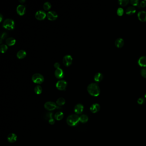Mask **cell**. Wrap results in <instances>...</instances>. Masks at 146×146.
Instances as JSON below:
<instances>
[{"label":"cell","instance_id":"cell-1","mask_svg":"<svg viewBox=\"0 0 146 146\" xmlns=\"http://www.w3.org/2000/svg\"><path fill=\"white\" fill-rule=\"evenodd\" d=\"M87 91L91 96L95 97L99 96L100 93V87L96 83H92L89 84L87 87Z\"/></svg>","mask_w":146,"mask_h":146},{"label":"cell","instance_id":"cell-2","mask_svg":"<svg viewBox=\"0 0 146 146\" xmlns=\"http://www.w3.org/2000/svg\"><path fill=\"white\" fill-rule=\"evenodd\" d=\"M79 122V117L77 114H71L67 118L66 123L69 126H74Z\"/></svg>","mask_w":146,"mask_h":146},{"label":"cell","instance_id":"cell-3","mask_svg":"<svg viewBox=\"0 0 146 146\" xmlns=\"http://www.w3.org/2000/svg\"><path fill=\"white\" fill-rule=\"evenodd\" d=\"M3 26L5 29L8 30H11L14 28L15 22L13 19L10 18H7L4 21Z\"/></svg>","mask_w":146,"mask_h":146},{"label":"cell","instance_id":"cell-4","mask_svg":"<svg viewBox=\"0 0 146 146\" xmlns=\"http://www.w3.org/2000/svg\"><path fill=\"white\" fill-rule=\"evenodd\" d=\"M32 80L35 84H40L44 82V78L40 73H35L32 76Z\"/></svg>","mask_w":146,"mask_h":146},{"label":"cell","instance_id":"cell-5","mask_svg":"<svg viewBox=\"0 0 146 146\" xmlns=\"http://www.w3.org/2000/svg\"><path fill=\"white\" fill-rule=\"evenodd\" d=\"M67 85V83L64 80H60L56 84V87L60 91H64L66 90Z\"/></svg>","mask_w":146,"mask_h":146},{"label":"cell","instance_id":"cell-6","mask_svg":"<svg viewBox=\"0 0 146 146\" xmlns=\"http://www.w3.org/2000/svg\"><path fill=\"white\" fill-rule=\"evenodd\" d=\"M44 107L45 109L49 111H52L55 110L56 109H59V106L54 102H47L44 104Z\"/></svg>","mask_w":146,"mask_h":146},{"label":"cell","instance_id":"cell-7","mask_svg":"<svg viewBox=\"0 0 146 146\" xmlns=\"http://www.w3.org/2000/svg\"><path fill=\"white\" fill-rule=\"evenodd\" d=\"M73 62V58L70 55H67L64 56L63 59V63L64 66H69L72 64Z\"/></svg>","mask_w":146,"mask_h":146},{"label":"cell","instance_id":"cell-8","mask_svg":"<svg viewBox=\"0 0 146 146\" xmlns=\"http://www.w3.org/2000/svg\"><path fill=\"white\" fill-rule=\"evenodd\" d=\"M35 17L39 20H42L44 19L47 16V14L46 12L42 10L37 11L35 13Z\"/></svg>","mask_w":146,"mask_h":146},{"label":"cell","instance_id":"cell-9","mask_svg":"<svg viewBox=\"0 0 146 146\" xmlns=\"http://www.w3.org/2000/svg\"><path fill=\"white\" fill-rule=\"evenodd\" d=\"M47 17L49 20L54 21L58 18V15L55 11L51 10L49 11L47 13Z\"/></svg>","mask_w":146,"mask_h":146},{"label":"cell","instance_id":"cell-10","mask_svg":"<svg viewBox=\"0 0 146 146\" xmlns=\"http://www.w3.org/2000/svg\"><path fill=\"white\" fill-rule=\"evenodd\" d=\"M16 11L18 15L20 16H23L25 13L26 7L24 5H18L16 8Z\"/></svg>","mask_w":146,"mask_h":146},{"label":"cell","instance_id":"cell-11","mask_svg":"<svg viewBox=\"0 0 146 146\" xmlns=\"http://www.w3.org/2000/svg\"><path fill=\"white\" fill-rule=\"evenodd\" d=\"M55 76L58 79H62L64 77V73L63 70L61 68L56 69L55 72Z\"/></svg>","mask_w":146,"mask_h":146},{"label":"cell","instance_id":"cell-12","mask_svg":"<svg viewBox=\"0 0 146 146\" xmlns=\"http://www.w3.org/2000/svg\"><path fill=\"white\" fill-rule=\"evenodd\" d=\"M137 17L139 20L142 22H146V12L141 11L137 13Z\"/></svg>","mask_w":146,"mask_h":146},{"label":"cell","instance_id":"cell-13","mask_svg":"<svg viewBox=\"0 0 146 146\" xmlns=\"http://www.w3.org/2000/svg\"><path fill=\"white\" fill-rule=\"evenodd\" d=\"M124 41L122 38H118L115 41V45L118 48H122L124 46Z\"/></svg>","mask_w":146,"mask_h":146},{"label":"cell","instance_id":"cell-14","mask_svg":"<svg viewBox=\"0 0 146 146\" xmlns=\"http://www.w3.org/2000/svg\"><path fill=\"white\" fill-rule=\"evenodd\" d=\"M84 110V106L82 104H78L75 105L74 111L77 114H81Z\"/></svg>","mask_w":146,"mask_h":146},{"label":"cell","instance_id":"cell-15","mask_svg":"<svg viewBox=\"0 0 146 146\" xmlns=\"http://www.w3.org/2000/svg\"><path fill=\"white\" fill-rule=\"evenodd\" d=\"M100 106L98 103H94L93 104L90 108V111L92 113H96L100 111Z\"/></svg>","mask_w":146,"mask_h":146},{"label":"cell","instance_id":"cell-16","mask_svg":"<svg viewBox=\"0 0 146 146\" xmlns=\"http://www.w3.org/2000/svg\"><path fill=\"white\" fill-rule=\"evenodd\" d=\"M138 64L140 66L146 67V56H142L139 58L138 60Z\"/></svg>","mask_w":146,"mask_h":146},{"label":"cell","instance_id":"cell-17","mask_svg":"<svg viewBox=\"0 0 146 146\" xmlns=\"http://www.w3.org/2000/svg\"><path fill=\"white\" fill-rule=\"evenodd\" d=\"M17 137L15 134L14 133H10L8 135L7 137V141L10 143H14L17 140Z\"/></svg>","mask_w":146,"mask_h":146},{"label":"cell","instance_id":"cell-18","mask_svg":"<svg viewBox=\"0 0 146 146\" xmlns=\"http://www.w3.org/2000/svg\"><path fill=\"white\" fill-rule=\"evenodd\" d=\"M103 78V75L102 73L100 72L96 73L94 77V79L96 82H100L102 80Z\"/></svg>","mask_w":146,"mask_h":146},{"label":"cell","instance_id":"cell-19","mask_svg":"<svg viewBox=\"0 0 146 146\" xmlns=\"http://www.w3.org/2000/svg\"><path fill=\"white\" fill-rule=\"evenodd\" d=\"M136 12V9L133 6H130L127 8L126 10V13L128 15H132Z\"/></svg>","mask_w":146,"mask_h":146},{"label":"cell","instance_id":"cell-20","mask_svg":"<svg viewBox=\"0 0 146 146\" xmlns=\"http://www.w3.org/2000/svg\"><path fill=\"white\" fill-rule=\"evenodd\" d=\"M26 52L24 50H20L17 53V57L18 59H22L24 58L26 56Z\"/></svg>","mask_w":146,"mask_h":146},{"label":"cell","instance_id":"cell-21","mask_svg":"<svg viewBox=\"0 0 146 146\" xmlns=\"http://www.w3.org/2000/svg\"><path fill=\"white\" fill-rule=\"evenodd\" d=\"M16 42L15 39L13 37L7 38L6 40V43L9 46H12L14 45Z\"/></svg>","mask_w":146,"mask_h":146},{"label":"cell","instance_id":"cell-22","mask_svg":"<svg viewBox=\"0 0 146 146\" xmlns=\"http://www.w3.org/2000/svg\"><path fill=\"white\" fill-rule=\"evenodd\" d=\"M64 117V114L62 112L58 111L55 115V118L57 120H60L63 119Z\"/></svg>","mask_w":146,"mask_h":146},{"label":"cell","instance_id":"cell-23","mask_svg":"<svg viewBox=\"0 0 146 146\" xmlns=\"http://www.w3.org/2000/svg\"><path fill=\"white\" fill-rule=\"evenodd\" d=\"M88 120V117L87 115L85 114H83L79 117L80 122L84 123H86Z\"/></svg>","mask_w":146,"mask_h":146},{"label":"cell","instance_id":"cell-24","mask_svg":"<svg viewBox=\"0 0 146 146\" xmlns=\"http://www.w3.org/2000/svg\"><path fill=\"white\" fill-rule=\"evenodd\" d=\"M66 101L64 98L60 97L58 98L57 101L56 103L58 106H62L64 105V104H65Z\"/></svg>","mask_w":146,"mask_h":146},{"label":"cell","instance_id":"cell-25","mask_svg":"<svg viewBox=\"0 0 146 146\" xmlns=\"http://www.w3.org/2000/svg\"><path fill=\"white\" fill-rule=\"evenodd\" d=\"M34 91L36 94H40L42 92V87L40 85H37L35 87Z\"/></svg>","mask_w":146,"mask_h":146},{"label":"cell","instance_id":"cell-26","mask_svg":"<svg viewBox=\"0 0 146 146\" xmlns=\"http://www.w3.org/2000/svg\"><path fill=\"white\" fill-rule=\"evenodd\" d=\"M43 7V9H44V10L47 11L50 9L51 7V5L50 3L47 1L44 3Z\"/></svg>","mask_w":146,"mask_h":146},{"label":"cell","instance_id":"cell-27","mask_svg":"<svg viewBox=\"0 0 146 146\" xmlns=\"http://www.w3.org/2000/svg\"><path fill=\"white\" fill-rule=\"evenodd\" d=\"M8 49L7 46L5 44H2L0 46V52L2 53L5 52Z\"/></svg>","mask_w":146,"mask_h":146},{"label":"cell","instance_id":"cell-28","mask_svg":"<svg viewBox=\"0 0 146 146\" xmlns=\"http://www.w3.org/2000/svg\"><path fill=\"white\" fill-rule=\"evenodd\" d=\"M129 1L128 0H119L118 3L121 6H126L128 5Z\"/></svg>","mask_w":146,"mask_h":146},{"label":"cell","instance_id":"cell-29","mask_svg":"<svg viewBox=\"0 0 146 146\" xmlns=\"http://www.w3.org/2000/svg\"><path fill=\"white\" fill-rule=\"evenodd\" d=\"M52 116H53V113L51 112H49L46 113L45 115V119L49 120V119L52 118Z\"/></svg>","mask_w":146,"mask_h":146},{"label":"cell","instance_id":"cell-30","mask_svg":"<svg viewBox=\"0 0 146 146\" xmlns=\"http://www.w3.org/2000/svg\"><path fill=\"white\" fill-rule=\"evenodd\" d=\"M124 10L121 7H119L117 9V13L119 16H122L124 13Z\"/></svg>","mask_w":146,"mask_h":146},{"label":"cell","instance_id":"cell-31","mask_svg":"<svg viewBox=\"0 0 146 146\" xmlns=\"http://www.w3.org/2000/svg\"><path fill=\"white\" fill-rule=\"evenodd\" d=\"M130 2L134 6H138L139 5V1L138 0H131Z\"/></svg>","mask_w":146,"mask_h":146},{"label":"cell","instance_id":"cell-32","mask_svg":"<svg viewBox=\"0 0 146 146\" xmlns=\"http://www.w3.org/2000/svg\"><path fill=\"white\" fill-rule=\"evenodd\" d=\"M145 100L144 98H140L137 100V103L140 105L144 104L145 103Z\"/></svg>","mask_w":146,"mask_h":146},{"label":"cell","instance_id":"cell-33","mask_svg":"<svg viewBox=\"0 0 146 146\" xmlns=\"http://www.w3.org/2000/svg\"><path fill=\"white\" fill-rule=\"evenodd\" d=\"M141 74L142 76L143 77L146 78V68H144L142 69L141 71Z\"/></svg>","mask_w":146,"mask_h":146},{"label":"cell","instance_id":"cell-34","mask_svg":"<svg viewBox=\"0 0 146 146\" xmlns=\"http://www.w3.org/2000/svg\"><path fill=\"white\" fill-rule=\"evenodd\" d=\"M138 7H145L146 6V1L145 0L141 1L139 5L138 6Z\"/></svg>","mask_w":146,"mask_h":146},{"label":"cell","instance_id":"cell-35","mask_svg":"<svg viewBox=\"0 0 146 146\" xmlns=\"http://www.w3.org/2000/svg\"><path fill=\"white\" fill-rule=\"evenodd\" d=\"M49 123L51 125H53L54 124V123H55V119H53V118L50 119L49 120Z\"/></svg>","mask_w":146,"mask_h":146},{"label":"cell","instance_id":"cell-36","mask_svg":"<svg viewBox=\"0 0 146 146\" xmlns=\"http://www.w3.org/2000/svg\"><path fill=\"white\" fill-rule=\"evenodd\" d=\"M54 67L56 69H58V68H60V64L56 62L55 64H54Z\"/></svg>","mask_w":146,"mask_h":146},{"label":"cell","instance_id":"cell-37","mask_svg":"<svg viewBox=\"0 0 146 146\" xmlns=\"http://www.w3.org/2000/svg\"><path fill=\"white\" fill-rule=\"evenodd\" d=\"M7 36V34L6 33H3L1 35V41L2 40V39H4L6 37V36Z\"/></svg>","mask_w":146,"mask_h":146},{"label":"cell","instance_id":"cell-38","mask_svg":"<svg viewBox=\"0 0 146 146\" xmlns=\"http://www.w3.org/2000/svg\"><path fill=\"white\" fill-rule=\"evenodd\" d=\"M0 22L2 21V15L1 14H0Z\"/></svg>","mask_w":146,"mask_h":146},{"label":"cell","instance_id":"cell-39","mask_svg":"<svg viewBox=\"0 0 146 146\" xmlns=\"http://www.w3.org/2000/svg\"><path fill=\"white\" fill-rule=\"evenodd\" d=\"M20 2L21 3L23 2H25V0H20Z\"/></svg>","mask_w":146,"mask_h":146},{"label":"cell","instance_id":"cell-40","mask_svg":"<svg viewBox=\"0 0 146 146\" xmlns=\"http://www.w3.org/2000/svg\"><path fill=\"white\" fill-rule=\"evenodd\" d=\"M144 97L146 99V93H145V95H144Z\"/></svg>","mask_w":146,"mask_h":146}]
</instances>
